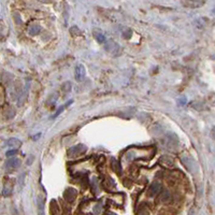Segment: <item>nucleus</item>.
<instances>
[{
  "instance_id": "14",
  "label": "nucleus",
  "mask_w": 215,
  "mask_h": 215,
  "mask_svg": "<svg viewBox=\"0 0 215 215\" xmlns=\"http://www.w3.org/2000/svg\"><path fill=\"white\" fill-rule=\"evenodd\" d=\"M94 35H95V38H96V40H97L99 43H104V42H106V37H104V35H102V33L95 32Z\"/></svg>"
},
{
  "instance_id": "5",
  "label": "nucleus",
  "mask_w": 215,
  "mask_h": 215,
  "mask_svg": "<svg viewBox=\"0 0 215 215\" xmlns=\"http://www.w3.org/2000/svg\"><path fill=\"white\" fill-rule=\"evenodd\" d=\"M19 166H21V160L19 159H16V158H10L9 160L5 163V169L8 171H14L18 168Z\"/></svg>"
},
{
  "instance_id": "17",
  "label": "nucleus",
  "mask_w": 215,
  "mask_h": 215,
  "mask_svg": "<svg viewBox=\"0 0 215 215\" xmlns=\"http://www.w3.org/2000/svg\"><path fill=\"white\" fill-rule=\"evenodd\" d=\"M169 198H170V194H169V192H167V190H166V192L163 193V195H161L160 200L161 201H168Z\"/></svg>"
},
{
  "instance_id": "10",
  "label": "nucleus",
  "mask_w": 215,
  "mask_h": 215,
  "mask_svg": "<svg viewBox=\"0 0 215 215\" xmlns=\"http://www.w3.org/2000/svg\"><path fill=\"white\" fill-rule=\"evenodd\" d=\"M71 88H72V86H71V83L70 82H65L64 84L62 85V92L64 96H67V95L69 94V92H71Z\"/></svg>"
},
{
  "instance_id": "12",
  "label": "nucleus",
  "mask_w": 215,
  "mask_h": 215,
  "mask_svg": "<svg viewBox=\"0 0 215 215\" xmlns=\"http://www.w3.org/2000/svg\"><path fill=\"white\" fill-rule=\"evenodd\" d=\"M11 193H12V184H10V182H7L5 184V187H3L2 195L3 196H9Z\"/></svg>"
},
{
  "instance_id": "13",
  "label": "nucleus",
  "mask_w": 215,
  "mask_h": 215,
  "mask_svg": "<svg viewBox=\"0 0 215 215\" xmlns=\"http://www.w3.org/2000/svg\"><path fill=\"white\" fill-rule=\"evenodd\" d=\"M103 186L106 189H112L113 187H115V183H114V181L112 180L111 177H108V180H106L103 182Z\"/></svg>"
},
{
  "instance_id": "3",
  "label": "nucleus",
  "mask_w": 215,
  "mask_h": 215,
  "mask_svg": "<svg viewBox=\"0 0 215 215\" xmlns=\"http://www.w3.org/2000/svg\"><path fill=\"white\" fill-rule=\"evenodd\" d=\"M85 74H86V70L84 65L79 64L78 66L76 67V70H74V76H76V80L78 82H81L85 79Z\"/></svg>"
},
{
  "instance_id": "18",
  "label": "nucleus",
  "mask_w": 215,
  "mask_h": 215,
  "mask_svg": "<svg viewBox=\"0 0 215 215\" xmlns=\"http://www.w3.org/2000/svg\"><path fill=\"white\" fill-rule=\"evenodd\" d=\"M138 215H149V211L147 209H140L139 212H138Z\"/></svg>"
},
{
  "instance_id": "1",
  "label": "nucleus",
  "mask_w": 215,
  "mask_h": 215,
  "mask_svg": "<svg viewBox=\"0 0 215 215\" xmlns=\"http://www.w3.org/2000/svg\"><path fill=\"white\" fill-rule=\"evenodd\" d=\"M104 49L106 50V52L114 55V56H117V55H119L122 53V47L113 40H110L108 42H106Z\"/></svg>"
},
{
  "instance_id": "15",
  "label": "nucleus",
  "mask_w": 215,
  "mask_h": 215,
  "mask_svg": "<svg viewBox=\"0 0 215 215\" xmlns=\"http://www.w3.org/2000/svg\"><path fill=\"white\" fill-rule=\"evenodd\" d=\"M203 1H189V2H184V5H192L194 8H199L200 5H203Z\"/></svg>"
},
{
  "instance_id": "11",
  "label": "nucleus",
  "mask_w": 215,
  "mask_h": 215,
  "mask_svg": "<svg viewBox=\"0 0 215 215\" xmlns=\"http://www.w3.org/2000/svg\"><path fill=\"white\" fill-rule=\"evenodd\" d=\"M111 167H112V169H113V171H115L116 173H119L122 171L121 163H118L116 159H112L111 160Z\"/></svg>"
},
{
  "instance_id": "6",
  "label": "nucleus",
  "mask_w": 215,
  "mask_h": 215,
  "mask_svg": "<svg viewBox=\"0 0 215 215\" xmlns=\"http://www.w3.org/2000/svg\"><path fill=\"white\" fill-rule=\"evenodd\" d=\"M76 194H78L76 189L71 188L70 187V188H67L66 190L64 192V198L66 199L67 201H69V202H72V201L76 199Z\"/></svg>"
},
{
  "instance_id": "21",
  "label": "nucleus",
  "mask_w": 215,
  "mask_h": 215,
  "mask_svg": "<svg viewBox=\"0 0 215 215\" xmlns=\"http://www.w3.org/2000/svg\"><path fill=\"white\" fill-rule=\"evenodd\" d=\"M109 215H116L115 213H109Z\"/></svg>"
},
{
  "instance_id": "4",
  "label": "nucleus",
  "mask_w": 215,
  "mask_h": 215,
  "mask_svg": "<svg viewBox=\"0 0 215 215\" xmlns=\"http://www.w3.org/2000/svg\"><path fill=\"white\" fill-rule=\"evenodd\" d=\"M86 146L83 144H79V145H76V146H72L70 149L68 151L69 153V156L70 157H76L78 156V155H81V154H83L84 152L86 151Z\"/></svg>"
},
{
  "instance_id": "9",
  "label": "nucleus",
  "mask_w": 215,
  "mask_h": 215,
  "mask_svg": "<svg viewBox=\"0 0 215 215\" xmlns=\"http://www.w3.org/2000/svg\"><path fill=\"white\" fill-rule=\"evenodd\" d=\"M5 144H7L8 146H11V147H18L19 145L22 144V141L18 139H15V138H11V139L8 140Z\"/></svg>"
},
{
  "instance_id": "8",
  "label": "nucleus",
  "mask_w": 215,
  "mask_h": 215,
  "mask_svg": "<svg viewBox=\"0 0 215 215\" xmlns=\"http://www.w3.org/2000/svg\"><path fill=\"white\" fill-rule=\"evenodd\" d=\"M27 31H28L29 35H38V33H40L41 26L38 25V24H32V25H30V26L28 27Z\"/></svg>"
},
{
  "instance_id": "20",
  "label": "nucleus",
  "mask_w": 215,
  "mask_h": 215,
  "mask_svg": "<svg viewBox=\"0 0 215 215\" xmlns=\"http://www.w3.org/2000/svg\"><path fill=\"white\" fill-rule=\"evenodd\" d=\"M100 210H101V206H100V204H97V206L95 207V213H96V214H99Z\"/></svg>"
},
{
  "instance_id": "16",
  "label": "nucleus",
  "mask_w": 215,
  "mask_h": 215,
  "mask_svg": "<svg viewBox=\"0 0 215 215\" xmlns=\"http://www.w3.org/2000/svg\"><path fill=\"white\" fill-rule=\"evenodd\" d=\"M72 102H73V101H72V100H70V101H69V102H68V103H67V104H65V106H60V108H59V109H58V110H57V112H56V113H55V114H54V116H53V117H56V116H58V115H59V114H60V113H62V111H64V109H65V108H67V106H69V104H71V103H72Z\"/></svg>"
},
{
  "instance_id": "19",
  "label": "nucleus",
  "mask_w": 215,
  "mask_h": 215,
  "mask_svg": "<svg viewBox=\"0 0 215 215\" xmlns=\"http://www.w3.org/2000/svg\"><path fill=\"white\" fill-rule=\"evenodd\" d=\"M15 154H16V149H11V151H8L7 152V156L8 157L14 156Z\"/></svg>"
},
{
  "instance_id": "7",
  "label": "nucleus",
  "mask_w": 215,
  "mask_h": 215,
  "mask_svg": "<svg viewBox=\"0 0 215 215\" xmlns=\"http://www.w3.org/2000/svg\"><path fill=\"white\" fill-rule=\"evenodd\" d=\"M44 197L42 195H39L37 197V206H38V214L44 215Z\"/></svg>"
},
{
  "instance_id": "2",
  "label": "nucleus",
  "mask_w": 215,
  "mask_h": 215,
  "mask_svg": "<svg viewBox=\"0 0 215 215\" xmlns=\"http://www.w3.org/2000/svg\"><path fill=\"white\" fill-rule=\"evenodd\" d=\"M161 190V185L159 182H154L152 183L151 185H149V187L147 188V192H146V196L151 197V198H153V197L157 196V195L160 193Z\"/></svg>"
}]
</instances>
